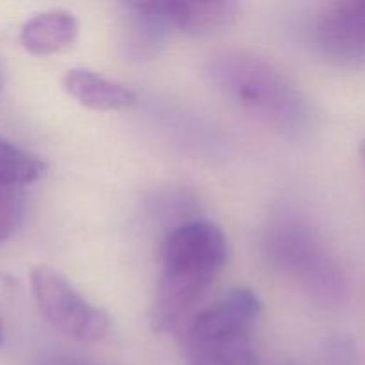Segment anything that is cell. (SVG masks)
<instances>
[{"label": "cell", "mask_w": 365, "mask_h": 365, "mask_svg": "<svg viewBox=\"0 0 365 365\" xmlns=\"http://www.w3.org/2000/svg\"><path fill=\"white\" fill-rule=\"evenodd\" d=\"M228 259L225 232L209 220L175 225L160 248V273L153 296L150 323L170 331L191 319Z\"/></svg>", "instance_id": "obj_1"}, {"label": "cell", "mask_w": 365, "mask_h": 365, "mask_svg": "<svg viewBox=\"0 0 365 365\" xmlns=\"http://www.w3.org/2000/svg\"><path fill=\"white\" fill-rule=\"evenodd\" d=\"M207 77L225 98L282 134L299 138L312 128L309 98L264 57L242 50L216 53L207 64Z\"/></svg>", "instance_id": "obj_2"}, {"label": "cell", "mask_w": 365, "mask_h": 365, "mask_svg": "<svg viewBox=\"0 0 365 365\" xmlns=\"http://www.w3.org/2000/svg\"><path fill=\"white\" fill-rule=\"evenodd\" d=\"M262 305L252 289L237 287L189 319L182 335L185 365H262Z\"/></svg>", "instance_id": "obj_3"}, {"label": "cell", "mask_w": 365, "mask_h": 365, "mask_svg": "<svg viewBox=\"0 0 365 365\" xmlns=\"http://www.w3.org/2000/svg\"><path fill=\"white\" fill-rule=\"evenodd\" d=\"M264 255L274 271L299 285L321 309H339L349 284L339 260L327 250L310 223L296 216L271 221L264 235Z\"/></svg>", "instance_id": "obj_4"}, {"label": "cell", "mask_w": 365, "mask_h": 365, "mask_svg": "<svg viewBox=\"0 0 365 365\" xmlns=\"http://www.w3.org/2000/svg\"><path fill=\"white\" fill-rule=\"evenodd\" d=\"M31 291L36 307L46 323L66 337L91 344L102 341L109 334V314L86 299L52 267H32Z\"/></svg>", "instance_id": "obj_5"}, {"label": "cell", "mask_w": 365, "mask_h": 365, "mask_svg": "<svg viewBox=\"0 0 365 365\" xmlns=\"http://www.w3.org/2000/svg\"><path fill=\"white\" fill-rule=\"evenodd\" d=\"M310 41L327 63L365 66V0L324 4L310 25Z\"/></svg>", "instance_id": "obj_6"}, {"label": "cell", "mask_w": 365, "mask_h": 365, "mask_svg": "<svg viewBox=\"0 0 365 365\" xmlns=\"http://www.w3.org/2000/svg\"><path fill=\"white\" fill-rule=\"evenodd\" d=\"M120 48L130 61H150L173 34L164 0H135L120 6Z\"/></svg>", "instance_id": "obj_7"}, {"label": "cell", "mask_w": 365, "mask_h": 365, "mask_svg": "<svg viewBox=\"0 0 365 365\" xmlns=\"http://www.w3.org/2000/svg\"><path fill=\"white\" fill-rule=\"evenodd\" d=\"M173 32L210 36L234 24L239 4L230 0H164Z\"/></svg>", "instance_id": "obj_8"}, {"label": "cell", "mask_w": 365, "mask_h": 365, "mask_svg": "<svg viewBox=\"0 0 365 365\" xmlns=\"http://www.w3.org/2000/svg\"><path fill=\"white\" fill-rule=\"evenodd\" d=\"M63 84L71 98L93 110L128 109L138 102V95L127 84L84 68L68 70Z\"/></svg>", "instance_id": "obj_9"}, {"label": "cell", "mask_w": 365, "mask_h": 365, "mask_svg": "<svg viewBox=\"0 0 365 365\" xmlns=\"http://www.w3.org/2000/svg\"><path fill=\"white\" fill-rule=\"evenodd\" d=\"M78 36V21L70 11L50 9L29 18L20 31L25 50L38 56H50L66 50Z\"/></svg>", "instance_id": "obj_10"}, {"label": "cell", "mask_w": 365, "mask_h": 365, "mask_svg": "<svg viewBox=\"0 0 365 365\" xmlns=\"http://www.w3.org/2000/svg\"><path fill=\"white\" fill-rule=\"evenodd\" d=\"M45 171V163L34 153L0 138V184L25 187L38 180Z\"/></svg>", "instance_id": "obj_11"}, {"label": "cell", "mask_w": 365, "mask_h": 365, "mask_svg": "<svg viewBox=\"0 0 365 365\" xmlns=\"http://www.w3.org/2000/svg\"><path fill=\"white\" fill-rule=\"evenodd\" d=\"M24 187L0 184V246L16 232L24 217Z\"/></svg>", "instance_id": "obj_12"}, {"label": "cell", "mask_w": 365, "mask_h": 365, "mask_svg": "<svg viewBox=\"0 0 365 365\" xmlns=\"http://www.w3.org/2000/svg\"><path fill=\"white\" fill-rule=\"evenodd\" d=\"M48 365H95V364L86 362V360H81V359H56Z\"/></svg>", "instance_id": "obj_13"}, {"label": "cell", "mask_w": 365, "mask_h": 365, "mask_svg": "<svg viewBox=\"0 0 365 365\" xmlns=\"http://www.w3.org/2000/svg\"><path fill=\"white\" fill-rule=\"evenodd\" d=\"M360 159H362L364 168H365V139L362 143H360Z\"/></svg>", "instance_id": "obj_14"}, {"label": "cell", "mask_w": 365, "mask_h": 365, "mask_svg": "<svg viewBox=\"0 0 365 365\" xmlns=\"http://www.w3.org/2000/svg\"><path fill=\"white\" fill-rule=\"evenodd\" d=\"M2 82H4V78H2V68H0V88H2Z\"/></svg>", "instance_id": "obj_15"}, {"label": "cell", "mask_w": 365, "mask_h": 365, "mask_svg": "<svg viewBox=\"0 0 365 365\" xmlns=\"http://www.w3.org/2000/svg\"><path fill=\"white\" fill-rule=\"evenodd\" d=\"M0 342H2V328H0Z\"/></svg>", "instance_id": "obj_16"}]
</instances>
